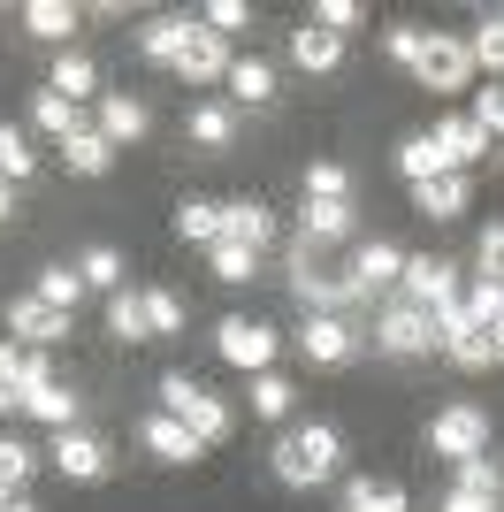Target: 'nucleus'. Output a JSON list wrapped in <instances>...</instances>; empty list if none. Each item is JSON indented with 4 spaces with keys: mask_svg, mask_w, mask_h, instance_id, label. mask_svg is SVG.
<instances>
[{
    "mask_svg": "<svg viewBox=\"0 0 504 512\" xmlns=\"http://www.w3.org/2000/svg\"><path fill=\"white\" fill-rule=\"evenodd\" d=\"M504 497H482V490H459V482H451V497H443V512H497Z\"/></svg>",
    "mask_w": 504,
    "mask_h": 512,
    "instance_id": "603ef678",
    "label": "nucleus"
},
{
    "mask_svg": "<svg viewBox=\"0 0 504 512\" xmlns=\"http://www.w3.org/2000/svg\"><path fill=\"white\" fill-rule=\"evenodd\" d=\"M321 31H329V39H344V31H352V23H359V0H321Z\"/></svg>",
    "mask_w": 504,
    "mask_h": 512,
    "instance_id": "09e8293b",
    "label": "nucleus"
},
{
    "mask_svg": "<svg viewBox=\"0 0 504 512\" xmlns=\"http://www.w3.org/2000/svg\"><path fill=\"white\" fill-rule=\"evenodd\" d=\"M161 413H176L199 444H222V436H230V406H222L207 383H191V375H161Z\"/></svg>",
    "mask_w": 504,
    "mask_h": 512,
    "instance_id": "f03ea898",
    "label": "nucleus"
},
{
    "mask_svg": "<svg viewBox=\"0 0 504 512\" xmlns=\"http://www.w3.org/2000/svg\"><path fill=\"white\" fill-rule=\"evenodd\" d=\"M8 329H16L23 344H39V352H46V344L69 337V314H54L39 291H23V299H8Z\"/></svg>",
    "mask_w": 504,
    "mask_h": 512,
    "instance_id": "9b49d317",
    "label": "nucleus"
},
{
    "mask_svg": "<svg viewBox=\"0 0 504 512\" xmlns=\"http://www.w3.org/2000/svg\"><path fill=\"white\" fill-rule=\"evenodd\" d=\"M375 344L390 352V360H420V352H436V314L428 306H382V321H375Z\"/></svg>",
    "mask_w": 504,
    "mask_h": 512,
    "instance_id": "20e7f679",
    "label": "nucleus"
},
{
    "mask_svg": "<svg viewBox=\"0 0 504 512\" xmlns=\"http://www.w3.org/2000/svg\"><path fill=\"white\" fill-rule=\"evenodd\" d=\"M428 451L451 459V467H459V459H482L489 451V413L482 406H443L436 421H428Z\"/></svg>",
    "mask_w": 504,
    "mask_h": 512,
    "instance_id": "7ed1b4c3",
    "label": "nucleus"
},
{
    "mask_svg": "<svg viewBox=\"0 0 504 512\" xmlns=\"http://www.w3.org/2000/svg\"><path fill=\"white\" fill-rule=\"evenodd\" d=\"M291 398H298V390L283 383L275 367H268V375H252V413H260V421H283V413H291Z\"/></svg>",
    "mask_w": 504,
    "mask_h": 512,
    "instance_id": "c9c22d12",
    "label": "nucleus"
},
{
    "mask_svg": "<svg viewBox=\"0 0 504 512\" xmlns=\"http://www.w3.org/2000/svg\"><path fill=\"white\" fill-rule=\"evenodd\" d=\"M474 123L489 130V138H497L504 130V85H489V92H474Z\"/></svg>",
    "mask_w": 504,
    "mask_h": 512,
    "instance_id": "8fccbe9b",
    "label": "nucleus"
},
{
    "mask_svg": "<svg viewBox=\"0 0 504 512\" xmlns=\"http://www.w3.org/2000/svg\"><path fill=\"white\" fill-rule=\"evenodd\" d=\"M291 291H298V306H306V314H344V306H352V299H344V283H336V276H321V268H314L306 253L291 260Z\"/></svg>",
    "mask_w": 504,
    "mask_h": 512,
    "instance_id": "a211bd4d",
    "label": "nucleus"
},
{
    "mask_svg": "<svg viewBox=\"0 0 504 512\" xmlns=\"http://www.w3.org/2000/svg\"><path fill=\"white\" fill-rule=\"evenodd\" d=\"M443 352H451V360H459L466 375H482V367H497V344H489L482 329H466V337H451V344H443Z\"/></svg>",
    "mask_w": 504,
    "mask_h": 512,
    "instance_id": "79ce46f5",
    "label": "nucleus"
},
{
    "mask_svg": "<svg viewBox=\"0 0 504 512\" xmlns=\"http://www.w3.org/2000/svg\"><path fill=\"white\" fill-rule=\"evenodd\" d=\"M138 444L153 451V459H168V467H184V459H199V436H191L176 413H146L138 421Z\"/></svg>",
    "mask_w": 504,
    "mask_h": 512,
    "instance_id": "4468645a",
    "label": "nucleus"
},
{
    "mask_svg": "<svg viewBox=\"0 0 504 512\" xmlns=\"http://www.w3.org/2000/svg\"><path fill=\"white\" fill-rule=\"evenodd\" d=\"M77 406H84V398H77L69 383H46V390H31V398H23V413H31V421H46L54 436H62V428H77Z\"/></svg>",
    "mask_w": 504,
    "mask_h": 512,
    "instance_id": "4be33fe9",
    "label": "nucleus"
},
{
    "mask_svg": "<svg viewBox=\"0 0 504 512\" xmlns=\"http://www.w3.org/2000/svg\"><path fill=\"white\" fill-rule=\"evenodd\" d=\"M31 169H39V153H31V130L0 123V184H23Z\"/></svg>",
    "mask_w": 504,
    "mask_h": 512,
    "instance_id": "cd10ccee",
    "label": "nucleus"
},
{
    "mask_svg": "<svg viewBox=\"0 0 504 512\" xmlns=\"http://www.w3.org/2000/svg\"><path fill=\"white\" fill-rule=\"evenodd\" d=\"M8 512H39V505H23V497H8Z\"/></svg>",
    "mask_w": 504,
    "mask_h": 512,
    "instance_id": "6e6d98bb",
    "label": "nucleus"
},
{
    "mask_svg": "<svg viewBox=\"0 0 504 512\" xmlns=\"http://www.w3.org/2000/svg\"><path fill=\"white\" fill-rule=\"evenodd\" d=\"M62 161L77 176H107V169H115V146H107L100 130H69V138H62Z\"/></svg>",
    "mask_w": 504,
    "mask_h": 512,
    "instance_id": "b1692460",
    "label": "nucleus"
},
{
    "mask_svg": "<svg viewBox=\"0 0 504 512\" xmlns=\"http://www.w3.org/2000/svg\"><path fill=\"white\" fill-rule=\"evenodd\" d=\"M230 39H214L207 23H199V39L184 46V62H176V77H184V85H230Z\"/></svg>",
    "mask_w": 504,
    "mask_h": 512,
    "instance_id": "f8f14e48",
    "label": "nucleus"
},
{
    "mask_svg": "<svg viewBox=\"0 0 504 512\" xmlns=\"http://www.w3.org/2000/svg\"><path fill=\"white\" fill-rule=\"evenodd\" d=\"M336 459H344L336 428L329 421H306V428H291V436L275 444V482H283V490H321V482L336 474Z\"/></svg>",
    "mask_w": 504,
    "mask_h": 512,
    "instance_id": "f257e3e1",
    "label": "nucleus"
},
{
    "mask_svg": "<svg viewBox=\"0 0 504 512\" xmlns=\"http://www.w3.org/2000/svg\"><path fill=\"white\" fill-rule=\"evenodd\" d=\"M8 214H16V207H8V184H0V222H8Z\"/></svg>",
    "mask_w": 504,
    "mask_h": 512,
    "instance_id": "5fc2aeb1",
    "label": "nucleus"
},
{
    "mask_svg": "<svg viewBox=\"0 0 504 512\" xmlns=\"http://www.w3.org/2000/svg\"><path fill=\"white\" fill-rule=\"evenodd\" d=\"M8 497H16V490H8V482H0V512H8Z\"/></svg>",
    "mask_w": 504,
    "mask_h": 512,
    "instance_id": "4d7b16f0",
    "label": "nucleus"
},
{
    "mask_svg": "<svg viewBox=\"0 0 504 512\" xmlns=\"http://www.w3.org/2000/svg\"><path fill=\"white\" fill-rule=\"evenodd\" d=\"M230 92H237V100H252V107L275 100V69L268 62H230Z\"/></svg>",
    "mask_w": 504,
    "mask_h": 512,
    "instance_id": "ea45409f",
    "label": "nucleus"
},
{
    "mask_svg": "<svg viewBox=\"0 0 504 512\" xmlns=\"http://www.w3.org/2000/svg\"><path fill=\"white\" fill-rule=\"evenodd\" d=\"M31 467H39V459H31L16 436H0V482H8V490H23V482H31Z\"/></svg>",
    "mask_w": 504,
    "mask_h": 512,
    "instance_id": "49530a36",
    "label": "nucleus"
},
{
    "mask_svg": "<svg viewBox=\"0 0 504 512\" xmlns=\"http://www.w3.org/2000/svg\"><path fill=\"white\" fill-rule=\"evenodd\" d=\"M291 62L306 69V77H321V69L344 62V39H329L321 23H306V31H291Z\"/></svg>",
    "mask_w": 504,
    "mask_h": 512,
    "instance_id": "5701e85b",
    "label": "nucleus"
},
{
    "mask_svg": "<svg viewBox=\"0 0 504 512\" xmlns=\"http://www.w3.org/2000/svg\"><path fill=\"white\" fill-rule=\"evenodd\" d=\"M474 268L504 283V222H489V230H482V245H474Z\"/></svg>",
    "mask_w": 504,
    "mask_h": 512,
    "instance_id": "de8ad7c7",
    "label": "nucleus"
},
{
    "mask_svg": "<svg viewBox=\"0 0 504 512\" xmlns=\"http://www.w3.org/2000/svg\"><path fill=\"white\" fill-rule=\"evenodd\" d=\"M107 329H115L123 344H146L153 337L146 329V299H138V291H115V299H107Z\"/></svg>",
    "mask_w": 504,
    "mask_h": 512,
    "instance_id": "7c9ffc66",
    "label": "nucleus"
},
{
    "mask_svg": "<svg viewBox=\"0 0 504 512\" xmlns=\"http://www.w3.org/2000/svg\"><path fill=\"white\" fill-rule=\"evenodd\" d=\"M245 16H252L245 0H214V8H207V31H214V39H230V31H237Z\"/></svg>",
    "mask_w": 504,
    "mask_h": 512,
    "instance_id": "3c124183",
    "label": "nucleus"
},
{
    "mask_svg": "<svg viewBox=\"0 0 504 512\" xmlns=\"http://www.w3.org/2000/svg\"><path fill=\"white\" fill-rule=\"evenodd\" d=\"M298 237H306V245H344V237H352V207H336V199H306Z\"/></svg>",
    "mask_w": 504,
    "mask_h": 512,
    "instance_id": "aec40b11",
    "label": "nucleus"
},
{
    "mask_svg": "<svg viewBox=\"0 0 504 512\" xmlns=\"http://www.w3.org/2000/svg\"><path fill=\"white\" fill-rule=\"evenodd\" d=\"M176 230H184L191 245H222V207H214V199H184V207H176Z\"/></svg>",
    "mask_w": 504,
    "mask_h": 512,
    "instance_id": "2f4dec72",
    "label": "nucleus"
},
{
    "mask_svg": "<svg viewBox=\"0 0 504 512\" xmlns=\"http://www.w3.org/2000/svg\"><path fill=\"white\" fill-rule=\"evenodd\" d=\"M482 337H489V344H497V360H504V314H497V321H489Z\"/></svg>",
    "mask_w": 504,
    "mask_h": 512,
    "instance_id": "864d4df0",
    "label": "nucleus"
},
{
    "mask_svg": "<svg viewBox=\"0 0 504 512\" xmlns=\"http://www.w3.org/2000/svg\"><path fill=\"white\" fill-rule=\"evenodd\" d=\"M428 138H436V146H443V161H451V169H459V176L474 169L482 153H497V138H489V130L474 123V115H443V123L428 130Z\"/></svg>",
    "mask_w": 504,
    "mask_h": 512,
    "instance_id": "9d476101",
    "label": "nucleus"
},
{
    "mask_svg": "<svg viewBox=\"0 0 504 512\" xmlns=\"http://www.w3.org/2000/svg\"><path fill=\"white\" fill-rule=\"evenodd\" d=\"M398 176H405V184H428V176H451V161H443V146L420 130V138H405V146H398Z\"/></svg>",
    "mask_w": 504,
    "mask_h": 512,
    "instance_id": "a878e982",
    "label": "nucleus"
},
{
    "mask_svg": "<svg viewBox=\"0 0 504 512\" xmlns=\"http://www.w3.org/2000/svg\"><path fill=\"white\" fill-rule=\"evenodd\" d=\"M398 283H405V306H428V314L459 299V268H451V260H405Z\"/></svg>",
    "mask_w": 504,
    "mask_h": 512,
    "instance_id": "1a4fd4ad",
    "label": "nucleus"
},
{
    "mask_svg": "<svg viewBox=\"0 0 504 512\" xmlns=\"http://www.w3.org/2000/svg\"><path fill=\"white\" fill-rule=\"evenodd\" d=\"M39 299L54 306V314H77V299H84V276H77V268H39Z\"/></svg>",
    "mask_w": 504,
    "mask_h": 512,
    "instance_id": "72a5a7b5",
    "label": "nucleus"
},
{
    "mask_svg": "<svg viewBox=\"0 0 504 512\" xmlns=\"http://www.w3.org/2000/svg\"><path fill=\"white\" fill-rule=\"evenodd\" d=\"M420 46H428V31H420V23H390V31H382V54H390L398 69L420 62Z\"/></svg>",
    "mask_w": 504,
    "mask_h": 512,
    "instance_id": "37998d69",
    "label": "nucleus"
},
{
    "mask_svg": "<svg viewBox=\"0 0 504 512\" xmlns=\"http://www.w3.org/2000/svg\"><path fill=\"white\" fill-rule=\"evenodd\" d=\"M214 352H222L230 367H245V375H268V360H275V329H268V321L230 314L222 329H214Z\"/></svg>",
    "mask_w": 504,
    "mask_h": 512,
    "instance_id": "423d86ee",
    "label": "nucleus"
},
{
    "mask_svg": "<svg viewBox=\"0 0 504 512\" xmlns=\"http://www.w3.org/2000/svg\"><path fill=\"white\" fill-rule=\"evenodd\" d=\"M413 77L428 92H459L466 77H474V54H466V39L459 31H428V46H420V62H413Z\"/></svg>",
    "mask_w": 504,
    "mask_h": 512,
    "instance_id": "39448f33",
    "label": "nucleus"
},
{
    "mask_svg": "<svg viewBox=\"0 0 504 512\" xmlns=\"http://www.w3.org/2000/svg\"><path fill=\"white\" fill-rule=\"evenodd\" d=\"M77 276H84V291H107V299H115V291H123V253H115V245H92V253L77 260Z\"/></svg>",
    "mask_w": 504,
    "mask_h": 512,
    "instance_id": "c756f323",
    "label": "nucleus"
},
{
    "mask_svg": "<svg viewBox=\"0 0 504 512\" xmlns=\"http://www.w3.org/2000/svg\"><path fill=\"white\" fill-rule=\"evenodd\" d=\"M23 23H31V39H54V46H62L69 31H77V8H69V0H31Z\"/></svg>",
    "mask_w": 504,
    "mask_h": 512,
    "instance_id": "c85d7f7f",
    "label": "nucleus"
},
{
    "mask_svg": "<svg viewBox=\"0 0 504 512\" xmlns=\"http://www.w3.org/2000/svg\"><path fill=\"white\" fill-rule=\"evenodd\" d=\"M214 276L222 283H252V245H237V237H222V245H207Z\"/></svg>",
    "mask_w": 504,
    "mask_h": 512,
    "instance_id": "a19ab883",
    "label": "nucleus"
},
{
    "mask_svg": "<svg viewBox=\"0 0 504 512\" xmlns=\"http://www.w3.org/2000/svg\"><path fill=\"white\" fill-rule=\"evenodd\" d=\"M451 482H459V490H482V497H504V474H497V459H459V474H451Z\"/></svg>",
    "mask_w": 504,
    "mask_h": 512,
    "instance_id": "c03bdc74",
    "label": "nucleus"
},
{
    "mask_svg": "<svg viewBox=\"0 0 504 512\" xmlns=\"http://www.w3.org/2000/svg\"><path fill=\"white\" fill-rule=\"evenodd\" d=\"M46 92H62V100H92V92H100V69L62 46V54H54V77H46Z\"/></svg>",
    "mask_w": 504,
    "mask_h": 512,
    "instance_id": "393cba45",
    "label": "nucleus"
},
{
    "mask_svg": "<svg viewBox=\"0 0 504 512\" xmlns=\"http://www.w3.org/2000/svg\"><path fill=\"white\" fill-rule=\"evenodd\" d=\"M466 199H474V192H466V176H459V169H451V176H428V184H413V207L428 214V222H459Z\"/></svg>",
    "mask_w": 504,
    "mask_h": 512,
    "instance_id": "6ab92c4d",
    "label": "nucleus"
},
{
    "mask_svg": "<svg viewBox=\"0 0 504 512\" xmlns=\"http://www.w3.org/2000/svg\"><path fill=\"white\" fill-rule=\"evenodd\" d=\"M466 54H474V69H489V77L504 85V23H497V16H489L474 39H466Z\"/></svg>",
    "mask_w": 504,
    "mask_h": 512,
    "instance_id": "58836bf2",
    "label": "nucleus"
},
{
    "mask_svg": "<svg viewBox=\"0 0 504 512\" xmlns=\"http://www.w3.org/2000/svg\"><path fill=\"white\" fill-rule=\"evenodd\" d=\"M344 512H405L398 482H344Z\"/></svg>",
    "mask_w": 504,
    "mask_h": 512,
    "instance_id": "473e14b6",
    "label": "nucleus"
},
{
    "mask_svg": "<svg viewBox=\"0 0 504 512\" xmlns=\"http://www.w3.org/2000/svg\"><path fill=\"white\" fill-rule=\"evenodd\" d=\"M459 306H466V314H474V321H482V329H489V321L504 314V283H497V276H482V283H474V291H459Z\"/></svg>",
    "mask_w": 504,
    "mask_h": 512,
    "instance_id": "a18cd8bd",
    "label": "nucleus"
},
{
    "mask_svg": "<svg viewBox=\"0 0 504 512\" xmlns=\"http://www.w3.org/2000/svg\"><path fill=\"white\" fill-rule=\"evenodd\" d=\"M146 299V329L153 337H184V299L176 291H138Z\"/></svg>",
    "mask_w": 504,
    "mask_h": 512,
    "instance_id": "4c0bfd02",
    "label": "nucleus"
},
{
    "mask_svg": "<svg viewBox=\"0 0 504 512\" xmlns=\"http://www.w3.org/2000/svg\"><path fill=\"white\" fill-rule=\"evenodd\" d=\"M298 352L314 367H344V360H359V329L344 314H306V329H298Z\"/></svg>",
    "mask_w": 504,
    "mask_h": 512,
    "instance_id": "6e6552de",
    "label": "nucleus"
},
{
    "mask_svg": "<svg viewBox=\"0 0 504 512\" xmlns=\"http://www.w3.org/2000/svg\"><path fill=\"white\" fill-rule=\"evenodd\" d=\"M191 138L222 153V146L237 138V115H230V107H214V100H207V107H191Z\"/></svg>",
    "mask_w": 504,
    "mask_h": 512,
    "instance_id": "f704fd0d",
    "label": "nucleus"
},
{
    "mask_svg": "<svg viewBox=\"0 0 504 512\" xmlns=\"http://www.w3.org/2000/svg\"><path fill=\"white\" fill-rule=\"evenodd\" d=\"M398 276H405V253L375 237V245H359V253H352V268H344L336 283H344V299H375V291H390Z\"/></svg>",
    "mask_w": 504,
    "mask_h": 512,
    "instance_id": "0eeeda50",
    "label": "nucleus"
},
{
    "mask_svg": "<svg viewBox=\"0 0 504 512\" xmlns=\"http://www.w3.org/2000/svg\"><path fill=\"white\" fill-rule=\"evenodd\" d=\"M222 237H237V245H268L275 237V207H260V199H237V207H222Z\"/></svg>",
    "mask_w": 504,
    "mask_h": 512,
    "instance_id": "412c9836",
    "label": "nucleus"
},
{
    "mask_svg": "<svg viewBox=\"0 0 504 512\" xmlns=\"http://www.w3.org/2000/svg\"><path fill=\"white\" fill-rule=\"evenodd\" d=\"M306 199H336V207H352V176H344V161H314V169H306Z\"/></svg>",
    "mask_w": 504,
    "mask_h": 512,
    "instance_id": "e433bc0d",
    "label": "nucleus"
},
{
    "mask_svg": "<svg viewBox=\"0 0 504 512\" xmlns=\"http://www.w3.org/2000/svg\"><path fill=\"white\" fill-rule=\"evenodd\" d=\"M54 383V367H46L39 344H0V390H16V398H31V390Z\"/></svg>",
    "mask_w": 504,
    "mask_h": 512,
    "instance_id": "dca6fc26",
    "label": "nucleus"
},
{
    "mask_svg": "<svg viewBox=\"0 0 504 512\" xmlns=\"http://www.w3.org/2000/svg\"><path fill=\"white\" fill-rule=\"evenodd\" d=\"M191 39H199V23H184V16H153L146 31H138V54H146V62H161V69H176Z\"/></svg>",
    "mask_w": 504,
    "mask_h": 512,
    "instance_id": "f3484780",
    "label": "nucleus"
},
{
    "mask_svg": "<svg viewBox=\"0 0 504 512\" xmlns=\"http://www.w3.org/2000/svg\"><path fill=\"white\" fill-rule=\"evenodd\" d=\"M146 123H153V115H146V100H130V92H100V123H92V130H100V138H107L115 153H123V146H138V138H146Z\"/></svg>",
    "mask_w": 504,
    "mask_h": 512,
    "instance_id": "ddd939ff",
    "label": "nucleus"
},
{
    "mask_svg": "<svg viewBox=\"0 0 504 512\" xmlns=\"http://www.w3.org/2000/svg\"><path fill=\"white\" fill-rule=\"evenodd\" d=\"M54 467H62L69 482H100L107 474V444L84 436V428H62V436H54Z\"/></svg>",
    "mask_w": 504,
    "mask_h": 512,
    "instance_id": "2eb2a0df",
    "label": "nucleus"
},
{
    "mask_svg": "<svg viewBox=\"0 0 504 512\" xmlns=\"http://www.w3.org/2000/svg\"><path fill=\"white\" fill-rule=\"evenodd\" d=\"M31 130H46V138H69L77 123V100H62V92H31Z\"/></svg>",
    "mask_w": 504,
    "mask_h": 512,
    "instance_id": "bb28decb",
    "label": "nucleus"
}]
</instances>
